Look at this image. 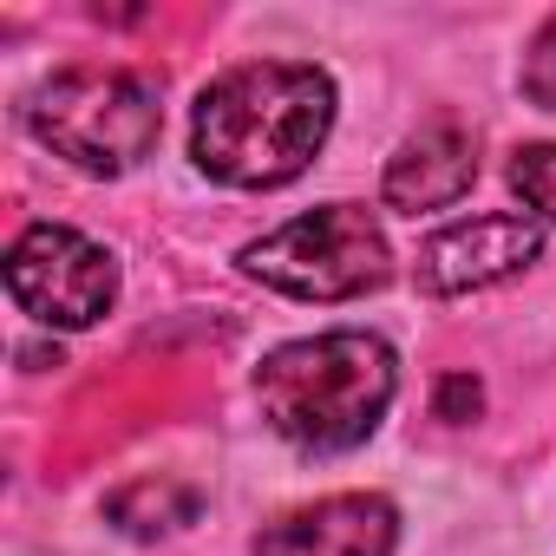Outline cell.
Returning <instances> with one entry per match:
<instances>
[{
  "label": "cell",
  "instance_id": "1",
  "mask_svg": "<svg viewBox=\"0 0 556 556\" xmlns=\"http://www.w3.org/2000/svg\"><path fill=\"white\" fill-rule=\"evenodd\" d=\"M334 125V86L295 60H249L203 86L190 118V151L210 177L242 190H275L315 164Z\"/></svg>",
  "mask_w": 556,
  "mask_h": 556
},
{
  "label": "cell",
  "instance_id": "2",
  "mask_svg": "<svg viewBox=\"0 0 556 556\" xmlns=\"http://www.w3.org/2000/svg\"><path fill=\"white\" fill-rule=\"evenodd\" d=\"M262 419L302 452L361 445L393 400V354L374 334H315L289 341L255 367Z\"/></svg>",
  "mask_w": 556,
  "mask_h": 556
},
{
  "label": "cell",
  "instance_id": "3",
  "mask_svg": "<svg viewBox=\"0 0 556 556\" xmlns=\"http://www.w3.org/2000/svg\"><path fill=\"white\" fill-rule=\"evenodd\" d=\"M27 125L40 144H53L60 157H73L79 170H131L151 144H157V86L125 73V66H73L60 79H47L27 105Z\"/></svg>",
  "mask_w": 556,
  "mask_h": 556
},
{
  "label": "cell",
  "instance_id": "4",
  "mask_svg": "<svg viewBox=\"0 0 556 556\" xmlns=\"http://www.w3.org/2000/svg\"><path fill=\"white\" fill-rule=\"evenodd\" d=\"M242 268L282 295H302V302H348V295L380 289L393 262H387V236L367 210L328 203V210H308V216L282 223L275 236L249 242Z\"/></svg>",
  "mask_w": 556,
  "mask_h": 556
},
{
  "label": "cell",
  "instance_id": "5",
  "mask_svg": "<svg viewBox=\"0 0 556 556\" xmlns=\"http://www.w3.org/2000/svg\"><path fill=\"white\" fill-rule=\"evenodd\" d=\"M8 289L40 328H92L118 295V268L79 229L34 223L8 255Z\"/></svg>",
  "mask_w": 556,
  "mask_h": 556
},
{
  "label": "cell",
  "instance_id": "6",
  "mask_svg": "<svg viewBox=\"0 0 556 556\" xmlns=\"http://www.w3.org/2000/svg\"><path fill=\"white\" fill-rule=\"evenodd\" d=\"M536 223L530 216H471V223H445L426 249H419V289L426 295H465V289H491L504 275H517L536 255Z\"/></svg>",
  "mask_w": 556,
  "mask_h": 556
},
{
  "label": "cell",
  "instance_id": "7",
  "mask_svg": "<svg viewBox=\"0 0 556 556\" xmlns=\"http://www.w3.org/2000/svg\"><path fill=\"white\" fill-rule=\"evenodd\" d=\"M393 549V504L374 491L321 497L282 523H268L255 556H387Z\"/></svg>",
  "mask_w": 556,
  "mask_h": 556
},
{
  "label": "cell",
  "instance_id": "8",
  "mask_svg": "<svg viewBox=\"0 0 556 556\" xmlns=\"http://www.w3.org/2000/svg\"><path fill=\"white\" fill-rule=\"evenodd\" d=\"M471 177H478V138H471L465 125L439 118V125H426V131L387 164V184H380V190H387L393 210L419 216V210L458 203V197L471 190Z\"/></svg>",
  "mask_w": 556,
  "mask_h": 556
},
{
  "label": "cell",
  "instance_id": "9",
  "mask_svg": "<svg viewBox=\"0 0 556 556\" xmlns=\"http://www.w3.org/2000/svg\"><path fill=\"white\" fill-rule=\"evenodd\" d=\"M510 184L523 190L530 210L556 216V144H530V151H517V157H510Z\"/></svg>",
  "mask_w": 556,
  "mask_h": 556
},
{
  "label": "cell",
  "instance_id": "10",
  "mask_svg": "<svg viewBox=\"0 0 556 556\" xmlns=\"http://www.w3.org/2000/svg\"><path fill=\"white\" fill-rule=\"evenodd\" d=\"M523 92L543 105V112H556V21L530 40V53H523Z\"/></svg>",
  "mask_w": 556,
  "mask_h": 556
},
{
  "label": "cell",
  "instance_id": "11",
  "mask_svg": "<svg viewBox=\"0 0 556 556\" xmlns=\"http://www.w3.org/2000/svg\"><path fill=\"white\" fill-rule=\"evenodd\" d=\"M465 413H478V380L452 374V380L439 387V419H465Z\"/></svg>",
  "mask_w": 556,
  "mask_h": 556
}]
</instances>
